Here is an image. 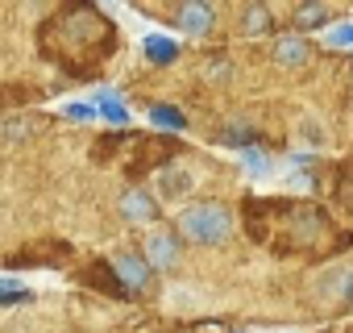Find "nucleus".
<instances>
[{"label": "nucleus", "mask_w": 353, "mask_h": 333, "mask_svg": "<svg viewBox=\"0 0 353 333\" xmlns=\"http://www.w3.org/2000/svg\"><path fill=\"white\" fill-rule=\"evenodd\" d=\"M179 234L196 246H221L233 234V217L221 204H192L179 213Z\"/></svg>", "instance_id": "obj_1"}, {"label": "nucleus", "mask_w": 353, "mask_h": 333, "mask_svg": "<svg viewBox=\"0 0 353 333\" xmlns=\"http://www.w3.org/2000/svg\"><path fill=\"white\" fill-rule=\"evenodd\" d=\"M295 142L303 150H324L328 146V125L316 117V113H299L295 117Z\"/></svg>", "instance_id": "obj_6"}, {"label": "nucleus", "mask_w": 353, "mask_h": 333, "mask_svg": "<svg viewBox=\"0 0 353 333\" xmlns=\"http://www.w3.org/2000/svg\"><path fill=\"white\" fill-rule=\"evenodd\" d=\"M63 113H67L71 121H92V117H96V104H67Z\"/></svg>", "instance_id": "obj_19"}, {"label": "nucleus", "mask_w": 353, "mask_h": 333, "mask_svg": "<svg viewBox=\"0 0 353 333\" xmlns=\"http://www.w3.org/2000/svg\"><path fill=\"white\" fill-rule=\"evenodd\" d=\"M345 300L353 304V271H349V283H345Z\"/></svg>", "instance_id": "obj_21"}, {"label": "nucleus", "mask_w": 353, "mask_h": 333, "mask_svg": "<svg viewBox=\"0 0 353 333\" xmlns=\"http://www.w3.org/2000/svg\"><path fill=\"white\" fill-rule=\"evenodd\" d=\"M96 113H100L104 121H112V125H125V121H129V108L121 104L117 92H100V96H96Z\"/></svg>", "instance_id": "obj_9"}, {"label": "nucleus", "mask_w": 353, "mask_h": 333, "mask_svg": "<svg viewBox=\"0 0 353 333\" xmlns=\"http://www.w3.org/2000/svg\"><path fill=\"white\" fill-rule=\"evenodd\" d=\"M303 59H307V42H303V34H287V38L274 42V63H279V67H299Z\"/></svg>", "instance_id": "obj_8"}, {"label": "nucleus", "mask_w": 353, "mask_h": 333, "mask_svg": "<svg viewBox=\"0 0 353 333\" xmlns=\"http://www.w3.org/2000/svg\"><path fill=\"white\" fill-rule=\"evenodd\" d=\"M225 142H229V146H245V142H254V129L237 121V125H229V129H225Z\"/></svg>", "instance_id": "obj_17"}, {"label": "nucleus", "mask_w": 353, "mask_h": 333, "mask_svg": "<svg viewBox=\"0 0 353 333\" xmlns=\"http://www.w3.org/2000/svg\"><path fill=\"white\" fill-rule=\"evenodd\" d=\"M349 271L353 267H324L316 279H312V296L332 304V300H345V283H349Z\"/></svg>", "instance_id": "obj_4"}, {"label": "nucleus", "mask_w": 353, "mask_h": 333, "mask_svg": "<svg viewBox=\"0 0 353 333\" xmlns=\"http://www.w3.org/2000/svg\"><path fill=\"white\" fill-rule=\"evenodd\" d=\"M241 162H245V175H254V180H266V175H270V166H274V162H270L262 150H254V146L241 150Z\"/></svg>", "instance_id": "obj_13"}, {"label": "nucleus", "mask_w": 353, "mask_h": 333, "mask_svg": "<svg viewBox=\"0 0 353 333\" xmlns=\"http://www.w3.org/2000/svg\"><path fill=\"white\" fill-rule=\"evenodd\" d=\"M174 263H179V242H174V234H166V229L145 234V267L166 271V267H174Z\"/></svg>", "instance_id": "obj_3"}, {"label": "nucleus", "mask_w": 353, "mask_h": 333, "mask_svg": "<svg viewBox=\"0 0 353 333\" xmlns=\"http://www.w3.org/2000/svg\"><path fill=\"white\" fill-rule=\"evenodd\" d=\"M34 292L17 279H0V308H13V304H30Z\"/></svg>", "instance_id": "obj_12"}, {"label": "nucleus", "mask_w": 353, "mask_h": 333, "mask_svg": "<svg viewBox=\"0 0 353 333\" xmlns=\"http://www.w3.org/2000/svg\"><path fill=\"white\" fill-rule=\"evenodd\" d=\"M166 304H170V308H179V312H196L204 300H200L196 287H170V292H166Z\"/></svg>", "instance_id": "obj_14"}, {"label": "nucleus", "mask_w": 353, "mask_h": 333, "mask_svg": "<svg viewBox=\"0 0 353 333\" xmlns=\"http://www.w3.org/2000/svg\"><path fill=\"white\" fill-rule=\"evenodd\" d=\"M154 192L166 204H179L196 192V171H188V166H162L158 180H154Z\"/></svg>", "instance_id": "obj_2"}, {"label": "nucleus", "mask_w": 353, "mask_h": 333, "mask_svg": "<svg viewBox=\"0 0 353 333\" xmlns=\"http://www.w3.org/2000/svg\"><path fill=\"white\" fill-rule=\"evenodd\" d=\"M150 121H154V125H162V129H183V125H188L179 108H166V104H158V108H150Z\"/></svg>", "instance_id": "obj_16"}, {"label": "nucleus", "mask_w": 353, "mask_h": 333, "mask_svg": "<svg viewBox=\"0 0 353 333\" xmlns=\"http://www.w3.org/2000/svg\"><path fill=\"white\" fill-rule=\"evenodd\" d=\"M316 21H324V9H320V5H307V9L299 13V26H316Z\"/></svg>", "instance_id": "obj_20"}, {"label": "nucleus", "mask_w": 353, "mask_h": 333, "mask_svg": "<svg viewBox=\"0 0 353 333\" xmlns=\"http://www.w3.org/2000/svg\"><path fill=\"white\" fill-rule=\"evenodd\" d=\"M266 30H270V13H266L262 0H254L250 13H245V34H250V38H262Z\"/></svg>", "instance_id": "obj_15"}, {"label": "nucleus", "mask_w": 353, "mask_h": 333, "mask_svg": "<svg viewBox=\"0 0 353 333\" xmlns=\"http://www.w3.org/2000/svg\"><path fill=\"white\" fill-rule=\"evenodd\" d=\"M324 42H328V46H353V26H336V30H328Z\"/></svg>", "instance_id": "obj_18"}, {"label": "nucleus", "mask_w": 353, "mask_h": 333, "mask_svg": "<svg viewBox=\"0 0 353 333\" xmlns=\"http://www.w3.org/2000/svg\"><path fill=\"white\" fill-rule=\"evenodd\" d=\"M112 271H117V279H121L129 292H141V287L150 283V267H145V258H137V254H117V258H112Z\"/></svg>", "instance_id": "obj_7"}, {"label": "nucleus", "mask_w": 353, "mask_h": 333, "mask_svg": "<svg viewBox=\"0 0 353 333\" xmlns=\"http://www.w3.org/2000/svg\"><path fill=\"white\" fill-rule=\"evenodd\" d=\"M212 21H216V13H212V5L208 0H183V9H179V26H183V34H208L212 30Z\"/></svg>", "instance_id": "obj_5"}, {"label": "nucleus", "mask_w": 353, "mask_h": 333, "mask_svg": "<svg viewBox=\"0 0 353 333\" xmlns=\"http://www.w3.org/2000/svg\"><path fill=\"white\" fill-rule=\"evenodd\" d=\"M121 213H125L129 221H150V217H154V204H150L145 192H129V196L121 200Z\"/></svg>", "instance_id": "obj_11"}, {"label": "nucleus", "mask_w": 353, "mask_h": 333, "mask_svg": "<svg viewBox=\"0 0 353 333\" xmlns=\"http://www.w3.org/2000/svg\"><path fill=\"white\" fill-rule=\"evenodd\" d=\"M174 55H179V46H174L170 38L145 34V59H150V63H174Z\"/></svg>", "instance_id": "obj_10"}]
</instances>
